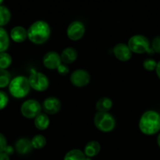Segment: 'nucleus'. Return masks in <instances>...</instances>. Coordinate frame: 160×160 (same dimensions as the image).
I'll return each instance as SVG.
<instances>
[{
    "label": "nucleus",
    "instance_id": "c756f323",
    "mask_svg": "<svg viewBox=\"0 0 160 160\" xmlns=\"http://www.w3.org/2000/svg\"><path fill=\"white\" fill-rule=\"evenodd\" d=\"M0 160H9V155L6 152L0 153Z\"/></svg>",
    "mask_w": 160,
    "mask_h": 160
},
{
    "label": "nucleus",
    "instance_id": "a878e982",
    "mask_svg": "<svg viewBox=\"0 0 160 160\" xmlns=\"http://www.w3.org/2000/svg\"><path fill=\"white\" fill-rule=\"evenodd\" d=\"M9 102V98L6 92L0 91V110L6 108Z\"/></svg>",
    "mask_w": 160,
    "mask_h": 160
},
{
    "label": "nucleus",
    "instance_id": "a211bd4d",
    "mask_svg": "<svg viewBox=\"0 0 160 160\" xmlns=\"http://www.w3.org/2000/svg\"><path fill=\"white\" fill-rule=\"evenodd\" d=\"M95 107L98 112H109L112 107V101L108 97H102L98 100Z\"/></svg>",
    "mask_w": 160,
    "mask_h": 160
},
{
    "label": "nucleus",
    "instance_id": "f8f14e48",
    "mask_svg": "<svg viewBox=\"0 0 160 160\" xmlns=\"http://www.w3.org/2000/svg\"><path fill=\"white\" fill-rule=\"evenodd\" d=\"M61 63H62V59H61L60 55H59L56 52H48L44 56L43 64L47 69L56 70Z\"/></svg>",
    "mask_w": 160,
    "mask_h": 160
},
{
    "label": "nucleus",
    "instance_id": "cd10ccee",
    "mask_svg": "<svg viewBox=\"0 0 160 160\" xmlns=\"http://www.w3.org/2000/svg\"><path fill=\"white\" fill-rule=\"evenodd\" d=\"M56 70H57L58 73L61 75L68 74L69 71H70L68 66H67V64H65V63H61Z\"/></svg>",
    "mask_w": 160,
    "mask_h": 160
},
{
    "label": "nucleus",
    "instance_id": "1a4fd4ad",
    "mask_svg": "<svg viewBox=\"0 0 160 160\" xmlns=\"http://www.w3.org/2000/svg\"><path fill=\"white\" fill-rule=\"evenodd\" d=\"M85 33V26L79 20H75L70 23L67 30V37L72 41H78L81 39Z\"/></svg>",
    "mask_w": 160,
    "mask_h": 160
},
{
    "label": "nucleus",
    "instance_id": "412c9836",
    "mask_svg": "<svg viewBox=\"0 0 160 160\" xmlns=\"http://www.w3.org/2000/svg\"><path fill=\"white\" fill-rule=\"evenodd\" d=\"M11 13L9 9L5 6H0V28L5 26L9 22Z\"/></svg>",
    "mask_w": 160,
    "mask_h": 160
},
{
    "label": "nucleus",
    "instance_id": "f3484780",
    "mask_svg": "<svg viewBox=\"0 0 160 160\" xmlns=\"http://www.w3.org/2000/svg\"><path fill=\"white\" fill-rule=\"evenodd\" d=\"M50 124V120L45 112H41L34 118V126L40 131H45Z\"/></svg>",
    "mask_w": 160,
    "mask_h": 160
},
{
    "label": "nucleus",
    "instance_id": "39448f33",
    "mask_svg": "<svg viewBox=\"0 0 160 160\" xmlns=\"http://www.w3.org/2000/svg\"><path fill=\"white\" fill-rule=\"evenodd\" d=\"M94 123L98 130L108 133L113 131L116 127V120L109 112H98L94 117Z\"/></svg>",
    "mask_w": 160,
    "mask_h": 160
},
{
    "label": "nucleus",
    "instance_id": "6e6552de",
    "mask_svg": "<svg viewBox=\"0 0 160 160\" xmlns=\"http://www.w3.org/2000/svg\"><path fill=\"white\" fill-rule=\"evenodd\" d=\"M91 77L88 72L84 69H78L70 75V82L77 88H83L90 82Z\"/></svg>",
    "mask_w": 160,
    "mask_h": 160
},
{
    "label": "nucleus",
    "instance_id": "7ed1b4c3",
    "mask_svg": "<svg viewBox=\"0 0 160 160\" xmlns=\"http://www.w3.org/2000/svg\"><path fill=\"white\" fill-rule=\"evenodd\" d=\"M31 89L29 80L23 76H17L10 81L9 91L12 96L17 98H22L28 95Z\"/></svg>",
    "mask_w": 160,
    "mask_h": 160
},
{
    "label": "nucleus",
    "instance_id": "f257e3e1",
    "mask_svg": "<svg viewBox=\"0 0 160 160\" xmlns=\"http://www.w3.org/2000/svg\"><path fill=\"white\" fill-rule=\"evenodd\" d=\"M51 34V28L47 22L37 20L28 30V38L35 45H42L48 40Z\"/></svg>",
    "mask_w": 160,
    "mask_h": 160
},
{
    "label": "nucleus",
    "instance_id": "20e7f679",
    "mask_svg": "<svg viewBox=\"0 0 160 160\" xmlns=\"http://www.w3.org/2000/svg\"><path fill=\"white\" fill-rule=\"evenodd\" d=\"M128 45L131 52L137 54H142L145 52L148 54L154 53L152 48L150 47L149 40L142 34H136L130 38Z\"/></svg>",
    "mask_w": 160,
    "mask_h": 160
},
{
    "label": "nucleus",
    "instance_id": "423d86ee",
    "mask_svg": "<svg viewBox=\"0 0 160 160\" xmlns=\"http://www.w3.org/2000/svg\"><path fill=\"white\" fill-rule=\"evenodd\" d=\"M28 80L31 88L38 92H44L47 90L49 86V80L48 77L40 72L33 71Z\"/></svg>",
    "mask_w": 160,
    "mask_h": 160
},
{
    "label": "nucleus",
    "instance_id": "ddd939ff",
    "mask_svg": "<svg viewBox=\"0 0 160 160\" xmlns=\"http://www.w3.org/2000/svg\"><path fill=\"white\" fill-rule=\"evenodd\" d=\"M10 37L12 40L17 43L24 42L28 38V31L23 27H14L10 32Z\"/></svg>",
    "mask_w": 160,
    "mask_h": 160
},
{
    "label": "nucleus",
    "instance_id": "2eb2a0df",
    "mask_svg": "<svg viewBox=\"0 0 160 160\" xmlns=\"http://www.w3.org/2000/svg\"><path fill=\"white\" fill-rule=\"evenodd\" d=\"M16 151L20 155H25L29 153L32 150L33 146L31 141L28 138H20L17 142L15 145Z\"/></svg>",
    "mask_w": 160,
    "mask_h": 160
},
{
    "label": "nucleus",
    "instance_id": "4468645a",
    "mask_svg": "<svg viewBox=\"0 0 160 160\" xmlns=\"http://www.w3.org/2000/svg\"><path fill=\"white\" fill-rule=\"evenodd\" d=\"M60 56L63 63H73L78 58V52L73 47H67L62 50Z\"/></svg>",
    "mask_w": 160,
    "mask_h": 160
},
{
    "label": "nucleus",
    "instance_id": "f03ea898",
    "mask_svg": "<svg viewBox=\"0 0 160 160\" xmlns=\"http://www.w3.org/2000/svg\"><path fill=\"white\" fill-rule=\"evenodd\" d=\"M139 129L145 135H153L160 131V113L157 111L148 110L139 120Z\"/></svg>",
    "mask_w": 160,
    "mask_h": 160
},
{
    "label": "nucleus",
    "instance_id": "c85d7f7f",
    "mask_svg": "<svg viewBox=\"0 0 160 160\" xmlns=\"http://www.w3.org/2000/svg\"><path fill=\"white\" fill-rule=\"evenodd\" d=\"M7 148V142L5 138V136L2 134L0 133V153L4 152Z\"/></svg>",
    "mask_w": 160,
    "mask_h": 160
},
{
    "label": "nucleus",
    "instance_id": "393cba45",
    "mask_svg": "<svg viewBox=\"0 0 160 160\" xmlns=\"http://www.w3.org/2000/svg\"><path fill=\"white\" fill-rule=\"evenodd\" d=\"M156 66H157V62L152 58H148V59H145V61L143 62L144 68L148 71H153L156 70Z\"/></svg>",
    "mask_w": 160,
    "mask_h": 160
},
{
    "label": "nucleus",
    "instance_id": "5701e85b",
    "mask_svg": "<svg viewBox=\"0 0 160 160\" xmlns=\"http://www.w3.org/2000/svg\"><path fill=\"white\" fill-rule=\"evenodd\" d=\"M12 63V57L6 52H0V70H6Z\"/></svg>",
    "mask_w": 160,
    "mask_h": 160
},
{
    "label": "nucleus",
    "instance_id": "4be33fe9",
    "mask_svg": "<svg viewBox=\"0 0 160 160\" xmlns=\"http://www.w3.org/2000/svg\"><path fill=\"white\" fill-rule=\"evenodd\" d=\"M31 141L33 148L35 149H41L46 145V138H45V136L42 135V134H37V135L34 136Z\"/></svg>",
    "mask_w": 160,
    "mask_h": 160
},
{
    "label": "nucleus",
    "instance_id": "bb28decb",
    "mask_svg": "<svg viewBox=\"0 0 160 160\" xmlns=\"http://www.w3.org/2000/svg\"><path fill=\"white\" fill-rule=\"evenodd\" d=\"M152 48L154 52L160 53V36H156L153 38L152 43Z\"/></svg>",
    "mask_w": 160,
    "mask_h": 160
},
{
    "label": "nucleus",
    "instance_id": "6ab92c4d",
    "mask_svg": "<svg viewBox=\"0 0 160 160\" xmlns=\"http://www.w3.org/2000/svg\"><path fill=\"white\" fill-rule=\"evenodd\" d=\"M85 154L79 149H72L64 156L63 160H86Z\"/></svg>",
    "mask_w": 160,
    "mask_h": 160
},
{
    "label": "nucleus",
    "instance_id": "7c9ffc66",
    "mask_svg": "<svg viewBox=\"0 0 160 160\" xmlns=\"http://www.w3.org/2000/svg\"><path fill=\"white\" fill-rule=\"evenodd\" d=\"M156 74H157L158 78L160 79V61L157 62V66H156Z\"/></svg>",
    "mask_w": 160,
    "mask_h": 160
},
{
    "label": "nucleus",
    "instance_id": "9b49d317",
    "mask_svg": "<svg viewBox=\"0 0 160 160\" xmlns=\"http://www.w3.org/2000/svg\"><path fill=\"white\" fill-rule=\"evenodd\" d=\"M112 52L115 57L122 62H127L132 56V52L130 49L129 46L124 43L117 44L114 46Z\"/></svg>",
    "mask_w": 160,
    "mask_h": 160
},
{
    "label": "nucleus",
    "instance_id": "dca6fc26",
    "mask_svg": "<svg viewBox=\"0 0 160 160\" xmlns=\"http://www.w3.org/2000/svg\"><path fill=\"white\" fill-rule=\"evenodd\" d=\"M100 150H101V145L99 142L97 141H91L88 142L87 145L84 147V153L87 157L92 158L97 156L99 153Z\"/></svg>",
    "mask_w": 160,
    "mask_h": 160
},
{
    "label": "nucleus",
    "instance_id": "0eeeda50",
    "mask_svg": "<svg viewBox=\"0 0 160 160\" xmlns=\"http://www.w3.org/2000/svg\"><path fill=\"white\" fill-rule=\"evenodd\" d=\"M42 105L35 99H28L22 104L20 111L22 115L28 119L35 118L42 112Z\"/></svg>",
    "mask_w": 160,
    "mask_h": 160
},
{
    "label": "nucleus",
    "instance_id": "b1692460",
    "mask_svg": "<svg viewBox=\"0 0 160 160\" xmlns=\"http://www.w3.org/2000/svg\"><path fill=\"white\" fill-rule=\"evenodd\" d=\"M11 75L6 70H0V88L8 86L10 83Z\"/></svg>",
    "mask_w": 160,
    "mask_h": 160
},
{
    "label": "nucleus",
    "instance_id": "9d476101",
    "mask_svg": "<svg viewBox=\"0 0 160 160\" xmlns=\"http://www.w3.org/2000/svg\"><path fill=\"white\" fill-rule=\"evenodd\" d=\"M42 109L46 114H56L59 112L62 107L61 102L56 97H48L42 102Z\"/></svg>",
    "mask_w": 160,
    "mask_h": 160
},
{
    "label": "nucleus",
    "instance_id": "473e14b6",
    "mask_svg": "<svg viewBox=\"0 0 160 160\" xmlns=\"http://www.w3.org/2000/svg\"><path fill=\"white\" fill-rule=\"evenodd\" d=\"M3 2V0H0V6H2V3Z\"/></svg>",
    "mask_w": 160,
    "mask_h": 160
},
{
    "label": "nucleus",
    "instance_id": "2f4dec72",
    "mask_svg": "<svg viewBox=\"0 0 160 160\" xmlns=\"http://www.w3.org/2000/svg\"><path fill=\"white\" fill-rule=\"evenodd\" d=\"M157 143H158V145H159V147L160 148V134H159V136H158L157 138Z\"/></svg>",
    "mask_w": 160,
    "mask_h": 160
},
{
    "label": "nucleus",
    "instance_id": "aec40b11",
    "mask_svg": "<svg viewBox=\"0 0 160 160\" xmlns=\"http://www.w3.org/2000/svg\"><path fill=\"white\" fill-rule=\"evenodd\" d=\"M9 46V38L6 30L0 28V52H4Z\"/></svg>",
    "mask_w": 160,
    "mask_h": 160
}]
</instances>
